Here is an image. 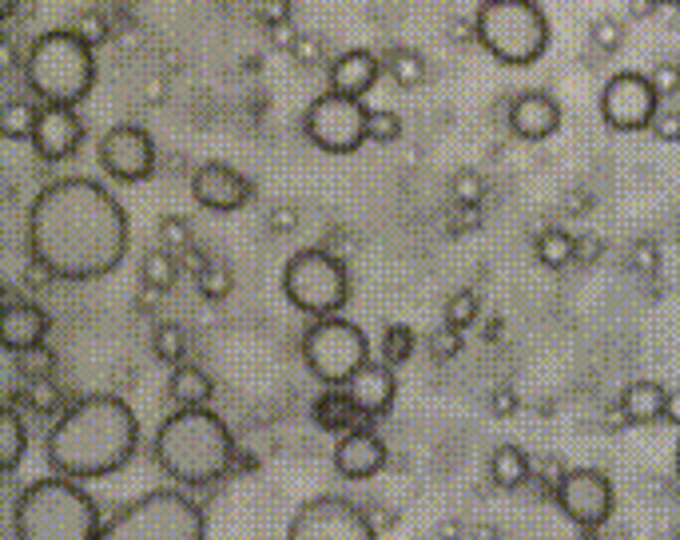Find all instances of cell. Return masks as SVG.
<instances>
[{
	"label": "cell",
	"instance_id": "b9f144b4",
	"mask_svg": "<svg viewBox=\"0 0 680 540\" xmlns=\"http://www.w3.org/2000/svg\"><path fill=\"white\" fill-rule=\"evenodd\" d=\"M649 80H652V87H657V96L661 100L677 96L680 92V64H657L649 72Z\"/></svg>",
	"mask_w": 680,
	"mask_h": 540
},
{
	"label": "cell",
	"instance_id": "60d3db41",
	"mask_svg": "<svg viewBox=\"0 0 680 540\" xmlns=\"http://www.w3.org/2000/svg\"><path fill=\"white\" fill-rule=\"evenodd\" d=\"M649 132L661 139V144H680V112L677 107H661L657 116H652Z\"/></svg>",
	"mask_w": 680,
	"mask_h": 540
},
{
	"label": "cell",
	"instance_id": "f35d334b",
	"mask_svg": "<svg viewBox=\"0 0 680 540\" xmlns=\"http://www.w3.org/2000/svg\"><path fill=\"white\" fill-rule=\"evenodd\" d=\"M17 366H20V374H24V382H29V377H52L56 354H52L49 346H32V350H24V354H17Z\"/></svg>",
	"mask_w": 680,
	"mask_h": 540
},
{
	"label": "cell",
	"instance_id": "ffe728a7",
	"mask_svg": "<svg viewBox=\"0 0 680 540\" xmlns=\"http://www.w3.org/2000/svg\"><path fill=\"white\" fill-rule=\"evenodd\" d=\"M509 127H514L517 139L542 144V139H549L561 127V104L549 92H522L509 104Z\"/></svg>",
	"mask_w": 680,
	"mask_h": 540
},
{
	"label": "cell",
	"instance_id": "d4e9b609",
	"mask_svg": "<svg viewBox=\"0 0 680 540\" xmlns=\"http://www.w3.org/2000/svg\"><path fill=\"white\" fill-rule=\"evenodd\" d=\"M490 472H494V481L502 485V489H522V485L529 481V472H534V461L525 457L522 445H497Z\"/></svg>",
	"mask_w": 680,
	"mask_h": 540
},
{
	"label": "cell",
	"instance_id": "cb8c5ba5",
	"mask_svg": "<svg viewBox=\"0 0 680 540\" xmlns=\"http://www.w3.org/2000/svg\"><path fill=\"white\" fill-rule=\"evenodd\" d=\"M167 397H172L179 409H192V405H207L215 397V382L192 362H179L172 370V382H167Z\"/></svg>",
	"mask_w": 680,
	"mask_h": 540
},
{
	"label": "cell",
	"instance_id": "5b68a950",
	"mask_svg": "<svg viewBox=\"0 0 680 540\" xmlns=\"http://www.w3.org/2000/svg\"><path fill=\"white\" fill-rule=\"evenodd\" d=\"M17 540H96L100 521L96 501L72 477H40L24 485L12 509Z\"/></svg>",
	"mask_w": 680,
	"mask_h": 540
},
{
	"label": "cell",
	"instance_id": "2e32d148",
	"mask_svg": "<svg viewBox=\"0 0 680 540\" xmlns=\"http://www.w3.org/2000/svg\"><path fill=\"white\" fill-rule=\"evenodd\" d=\"M84 144V124L72 107H40L37 132H32V152L44 164H64Z\"/></svg>",
	"mask_w": 680,
	"mask_h": 540
},
{
	"label": "cell",
	"instance_id": "44dd1931",
	"mask_svg": "<svg viewBox=\"0 0 680 540\" xmlns=\"http://www.w3.org/2000/svg\"><path fill=\"white\" fill-rule=\"evenodd\" d=\"M379 76H382V60L367 49L342 52V56L331 64V72H327L331 92H342V96H354V100L367 96L370 87L379 84Z\"/></svg>",
	"mask_w": 680,
	"mask_h": 540
},
{
	"label": "cell",
	"instance_id": "816d5d0a",
	"mask_svg": "<svg viewBox=\"0 0 680 540\" xmlns=\"http://www.w3.org/2000/svg\"><path fill=\"white\" fill-rule=\"evenodd\" d=\"M632 262H641V267H657V251H652L649 242H641V247H637V251H632Z\"/></svg>",
	"mask_w": 680,
	"mask_h": 540
},
{
	"label": "cell",
	"instance_id": "ab89813d",
	"mask_svg": "<svg viewBox=\"0 0 680 540\" xmlns=\"http://www.w3.org/2000/svg\"><path fill=\"white\" fill-rule=\"evenodd\" d=\"M450 191H454L457 207H477L482 195H486V184H482V175H474V172H457Z\"/></svg>",
	"mask_w": 680,
	"mask_h": 540
},
{
	"label": "cell",
	"instance_id": "3957f363",
	"mask_svg": "<svg viewBox=\"0 0 680 540\" xmlns=\"http://www.w3.org/2000/svg\"><path fill=\"white\" fill-rule=\"evenodd\" d=\"M156 465L172 477V481L199 489V485L224 481L235 469V437L219 414H212L207 405H192V409H175L164 417L156 429Z\"/></svg>",
	"mask_w": 680,
	"mask_h": 540
},
{
	"label": "cell",
	"instance_id": "277c9868",
	"mask_svg": "<svg viewBox=\"0 0 680 540\" xmlns=\"http://www.w3.org/2000/svg\"><path fill=\"white\" fill-rule=\"evenodd\" d=\"M20 72L44 107H76L96 87V52L84 32L52 29L29 44Z\"/></svg>",
	"mask_w": 680,
	"mask_h": 540
},
{
	"label": "cell",
	"instance_id": "74e56055",
	"mask_svg": "<svg viewBox=\"0 0 680 540\" xmlns=\"http://www.w3.org/2000/svg\"><path fill=\"white\" fill-rule=\"evenodd\" d=\"M589 44H594L597 52H605V56H612V52H621L625 29L612 17H597L594 24H589Z\"/></svg>",
	"mask_w": 680,
	"mask_h": 540
},
{
	"label": "cell",
	"instance_id": "1f68e13d",
	"mask_svg": "<svg viewBox=\"0 0 680 540\" xmlns=\"http://www.w3.org/2000/svg\"><path fill=\"white\" fill-rule=\"evenodd\" d=\"M414 346H419V338H414V326H406V322H394V326L382 330V357H387V366L410 362Z\"/></svg>",
	"mask_w": 680,
	"mask_h": 540
},
{
	"label": "cell",
	"instance_id": "f1b7e54d",
	"mask_svg": "<svg viewBox=\"0 0 680 540\" xmlns=\"http://www.w3.org/2000/svg\"><path fill=\"white\" fill-rule=\"evenodd\" d=\"M140 274H144V287L147 290H172L175 279H179V259L172 251H147L144 262H140Z\"/></svg>",
	"mask_w": 680,
	"mask_h": 540
},
{
	"label": "cell",
	"instance_id": "db71d44e",
	"mask_svg": "<svg viewBox=\"0 0 680 540\" xmlns=\"http://www.w3.org/2000/svg\"><path fill=\"white\" fill-rule=\"evenodd\" d=\"M4 64H17V52H12V44H9V40H4Z\"/></svg>",
	"mask_w": 680,
	"mask_h": 540
},
{
	"label": "cell",
	"instance_id": "4fadbf2b",
	"mask_svg": "<svg viewBox=\"0 0 680 540\" xmlns=\"http://www.w3.org/2000/svg\"><path fill=\"white\" fill-rule=\"evenodd\" d=\"M557 505L577 529L601 532L612 517V481L601 469H565L561 485H557Z\"/></svg>",
	"mask_w": 680,
	"mask_h": 540
},
{
	"label": "cell",
	"instance_id": "7bdbcfd3",
	"mask_svg": "<svg viewBox=\"0 0 680 540\" xmlns=\"http://www.w3.org/2000/svg\"><path fill=\"white\" fill-rule=\"evenodd\" d=\"M457 350H462V330H454V326H442L434 338H430V354H434L437 362H442V357H454Z\"/></svg>",
	"mask_w": 680,
	"mask_h": 540
},
{
	"label": "cell",
	"instance_id": "ac0fdd59",
	"mask_svg": "<svg viewBox=\"0 0 680 540\" xmlns=\"http://www.w3.org/2000/svg\"><path fill=\"white\" fill-rule=\"evenodd\" d=\"M342 390L350 394L354 409H359L362 417H370V422L387 417L390 409H394V397H399V382H394V370L382 366V362H367V366H362L359 374L350 377V382H347Z\"/></svg>",
	"mask_w": 680,
	"mask_h": 540
},
{
	"label": "cell",
	"instance_id": "484cf974",
	"mask_svg": "<svg viewBox=\"0 0 680 540\" xmlns=\"http://www.w3.org/2000/svg\"><path fill=\"white\" fill-rule=\"evenodd\" d=\"M24 445H29V434H24L17 405H4V414H0V469H17L20 457H24Z\"/></svg>",
	"mask_w": 680,
	"mask_h": 540
},
{
	"label": "cell",
	"instance_id": "f546056e",
	"mask_svg": "<svg viewBox=\"0 0 680 540\" xmlns=\"http://www.w3.org/2000/svg\"><path fill=\"white\" fill-rule=\"evenodd\" d=\"M37 120H40V107H32L29 100H9L4 112H0V135H9V139H32Z\"/></svg>",
	"mask_w": 680,
	"mask_h": 540
},
{
	"label": "cell",
	"instance_id": "836d02e7",
	"mask_svg": "<svg viewBox=\"0 0 680 540\" xmlns=\"http://www.w3.org/2000/svg\"><path fill=\"white\" fill-rule=\"evenodd\" d=\"M402 135V120L399 112H387V107H370V120H367V139L370 144H399Z\"/></svg>",
	"mask_w": 680,
	"mask_h": 540
},
{
	"label": "cell",
	"instance_id": "30bf717a",
	"mask_svg": "<svg viewBox=\"0 0 680 540\" xmlns=\"http://www.w3.org/2000/svg\"><path fill=\"white\" fill-rule=\"evenodd\" d=\"M367 120L370 107L354 96H342V92H322L319 100H311L307 116H302V132L319 152L327 155H350L359 152L367 139Z\"/></svg>",
	"mask_w": 680,
	"mask_h": 540
},
{
	"label": "cell",
	"instance_id": "7c38bea8",
	"mask_svg": "<svg viewBox=\"0 0 680 540\" xmlns=\"http://www.w3.org/2000/svg\"><path fill=\"white\" fill-rule=\"evenodd\" d=\"M661 112V96L641 72H617L601 87V120L612 132H649L652 116Z\"/></svg>",
	"mask_w": 680,
	"mask_h": 540
},
{
	"label": "cell",
	"instance_id": "f907efd6",
	"mask_svg": "<svg viewBox=\"0 0 680 540\" xmlns=\"http://www.w3.org/2000/svg\"><path fill=\"white\" fill-rule=\"evenodd\" d=\"M271 40H275V44H282V49H287V52H291V49H295V40H299V37H295V29H291V20H287V24H275V29H271Z\"/></svg>",
	"mask_w": 680,
	"mask_h": 540
},
{
	"label": "cell",
	"instance_id": "11a10c76",
	"mask_svg": "<svg viewBox=\"0 0 680 540\" xmlns=\"http://www.w3.org/2000/svg\"><path fill=\"white\" fill-rule=\"evenodd\" d=\"M17 12V0H4V17H12Z\"/></svg>",
	"mask_w": 680,
	"mask_h": 540
},
{
	"label": "cell",
	"instance_id": "8fae6325",
	"mask_svg": "<svg viewBox=\"0 0 680 540\" xmlns=\"http://www.w3.org/2000/svg\"><path fill=\"white\" fill-rule=\"evenodd\" d=\"M287 540H379V532L354 501L319 492L295 509Z\"/></svg>",
	"mask_w": 680,
	"mask_h": 540
},
{
	"label": "cell",
	"instance_id": "8d00e7d4",
	"mask_svg": "<svg viewBox=\"0 0 680 540\" xmlns=\"http://www.w3.org/2000/svg\"><path fill=\"white\" fill-rule=\"evenodd\" d=\"M195 287H199V294H204L207 302H224L235 290V274L227 267H219V262H212V267L195 279Z\"/></svg>",
	"mask_w": 680,
	"mask_h": 540
},
{
	"label": "cell",
	"instance_id": "ee69618b",
	"mask_svg": "<svg viewBox=\"0 0 680 540\" xmlns=\"http://www.w3.org/2000/svg\"><path fill=\"white\" fill-rule=\"evenodd\" d=\"M291 56H295V64L315 68V64L322 60V44H319V40H311V37H299V40H295Z\"/></svg>",
	"mask_w": 680,
	"mask_h": 540
},
{
	"label": "cell",
	"instance_id": "603a6c76",
	"mask_svg": "<svg viewBox=\"0 0 680 540\" xmlns=\"http://www.w3.org/2000/svg\"><path fill=\"white\" fill-rule=\"evenodd\" d=\"M664 405H669V390L661 382H629L621 394V414L632 425H652L664 417Z\"/></svg>",
	"mask_w": 680,
	"mask_h": 540
},
{
	"label": "cell",
	"instance_id": "e575fe53",
	"mask_svg": "<svg viewBox=\"0 0 680 540\" xmlns=\"http://www.w3.org/2000/svg\"><path fill=\"white\" fill-rule=\"evenodd\" d=\"M477 314H482V299H477L474 290H457V294L446 299V326L466 330L470 322H477Z\"/></svg>",
	"mask_w": 680,
	"mask_h": 540
},
{
	"label": "cell",
	"instance_id": "9f6ffc18",
	"mask_svg": "<svg viewBox=\"0 0 680 540\" xmlns=\"http://www.w3.org/2000/svg\"><path fill=\"white\" fill-rule=\"evenodd\" d=\"M657 4H669V9H680V0H657Z\"/></svg>",
	"mask_w": 680,
	"mask_h": 540
},
{
	"label": "cell",
	"instance_id": "7402d4cb",
	"mask_svg": "<svg viewBox=\"0 0 680 540\" xmlns=\"http://www.w3.org/2000/svg\"><path fill=\"white\" fill-rule=\"evenodd\" d=\"M311 422L319 425L322 434H350V429H359V425H370V417H362L350 402V394L342 386H327L311 405Z\"/></svg>",
	"mask_w": 680,
	"mask_h": 540
},
{
	"label": "cell",
	"instance_id": "4dcf8cb0",
	"mask_svg": "<svg viewBox=\"0 0 680 540\" xmlns=\"http://www.w3.org/2000/svg\"><path fill=\"white\" fill-rule=\"evenodd\" d=\"M152 354H156L159 362H167V366H179L184 354H187L184 326H175V322H159V326L152 330Z\"/></svg>",
	"mask_w": 680,
	"mask_h": 540
},
{
	"label": "cell",
	"instance_id": "6f0895ef",
	"mask_svg": "<svg viewBox=\"0 0 680 540\" xmlns=\"http://www.w3.org/2000/svg\"><path fill=\"white\" fill-rule=\"evenodd\" d=\"M677 477H680V442H677Z\"/></svg>",
	"mask_w": 680,
	"mask_h": 540
},
{
	"label": "cell",
	"instance_id": "d6a6232c",
	"mask_svg": "<svg viewBox=\"0 0 680 540\" xmlns=\"http://www.w3.org/2000/svg\"><path fill=\"white\" fill-rule=\"evenodd\" d=\"M24 402H29L32 414H56V409H64V394H60V386L52 377H29Z\"/></svg>",
	"mask_w": 680,
	"mask_h": 540
},
{
	"label": "cell",
	"instance_id": "8992f818",
	"mask_svg": "<svg viewBox=\"0 0 680 540\" xmlns=\"http://www.w3.org/2000/svg\"><path fill=\"white\" fill-rule=\"evenodd\" d=\"M474 40L497 64L529 68L549 49V17L537 0H482L474 12Z\"/></svg>",
	"mask_w": 680,
	"mask_h": 540
},
{
	"label": "cell",
	"instance_id": "9c48e42d",
	"mask_svg": "<svg viewBox=\"0 0 680 540\" xmlns=\"http://www.w3.org/2000/svg\"><path fill=\"white\" fill-rule=\"evenodd\" d=\"M302 362L322 386H347L370 362V342L359 322L342 319V314L315 319L302 334Z\"/></svg>",
	"mask_w": 680,
	"mask_h": 540
},
{
	"label": "cell",
	"instance_id": "d6986e66",
	"mask_svg": "<svg viewBox=\"0 0 680 540\" xmlns=\"http://www.w3.org/2000/svg\"><path fill=\"white\" fill-rule=\"evenodd\" d=\"M44 338H49V314L32 302H20V299H4V310H0V342L9 354H24L32 346H44Z\"/></svg>",
	"mask_w": 680,
	"mask_h": 540
},
{
	"label": "cell",
	"instance_id": "5bb4252c",
	"mask_svg": "<svg viewBox=\"0 0 680 540\" xmlns=\"http://www.w3.org/2000/svg\"><path fill=\"white\" fill-rule=\"evenodd\" d=\"M100 167L120 184H144L156 175V139L136 124H120L100 139Z\"/></svg>",
	"mask_w": 680,
	"mask_h": 540
},
{
	"label": "cell",
	"instance_id": "c3c4849f",
	"mask_svg": "<svg viewBox=\"0 0 680 540\" xmlns=\"http://www.w3.org/2000/svg\"><path fill=\"white\" fill-rule=\"evenodd\" d=\"M514 409H517V394H514V390H497V394H494V414L497 417H509Z\"/></svg>",
	"mask_w": 680,
	"mask_h": 540
},
{
	"label": "cell",
	"instance_id": "7dc6e473",
	"mask_svg": "<svg viewBox=\"0 0 680 540\" xmlns=\"http://www.w3.org/2000/svg\"><path fill=\"white\" fill-rule=\"evenodd\" d=\"M597 255H601V242H597L594 235H581V239H577V262L589 267V262H597Z\"/></svg>",
	"mask_w": 680,
	"mask_h": 540
},
{
	"label": "cell",
	"instance_id": "7a4b0ae2",
	"mask_svg": "<svg viewBox=\"0 0 680 540\" xmlns=\"http://www.w3.org/2000/svg\"><path fill=\"white\" fill-rule=\"evenodd\" d=\"M140 445V422L136 409L116 394H92L80 397L56 417L49 429L44 454L60 477L72 481H96L107 472L124 469L136 457Z\"/></svg>",
	"mask_w": 680,
	"mask_h": 540
},
{
	"label": "cell",
	"instance_id": "6da1fadb",
	"mask_svg": "<svg viewBox=\"0 0 680 540\" xmlns=\"http://www.w3.org/2000/svg\"><path fill=\"white\" fill-rule=\"evenodd\" d=\"M132 222L96 179H56L29 207V255L64 282L104 279L124 262Z\"/></svg>",
	"mask_w": 680,
	"mask_h": 540
},
{
	"label": "cell",
	"instance_id": "bcb514c9",
	"mask_svg": "<svg viewBox=\"0 0 680 540\" xmlns=\"http://www.w3.org/2000/svg\"><path fill=\"white\" fill-rule=\"evenodd\" d=\"M175 259H179V270H192L195 279H199V274H204V270L212 267V259H207V255L199 251L195 242H192V247H187V251H179V255H175Z\"/></svg>",
	"mask_w": 680,
	"mask_h": 540
},
{
	"label": "cell",
	"instance_id": "f5cc1de1",
	"mask_svg": "<svg viewBox=\"0 0 680 540\" xmlns=\"http://www.w3.org/2000/svg\"><path fill=\"white\" fill-rule=\"evenodd\" d=\"M664 417L672 425H680V390H669V405H664Z\"/></svg>",
	"mask_w": 680,
	"mask_h": 540
},
{
	"label": "cell",
	"instance_id": "ba28073f",
	"mask_svg": "<svg viewBox=\"0 0 680 540\" xmlns=\"http://www.w3.org/2000/svg\"><path fill=\"white\" fill-rule=\"evenodd\" d=\"M282 294L295 310L311 319H334L350 302V270L331 251L311 247L287 259L282 267Z\"/></svg>",
	"mask_w": 680,
	"mask_h": 540
},
{
	"label": "cell",
	"instance_id": "f6af8a7d",
	"mask_svg": "<svg viewBox=\"0 0 680 540\" xmlns=\"http://www.w3.org/2000/svg\"><path fill=\"white\" fill-rule=\"evenodd\" d=\"M259 17H262V24H287L291 20V0H262L259 4Z\"/></svg>",
	"mask_w": 680,
	"mask_h": 540
},
{
	"label": "cell",
	"instance_id": "681fc988",
	"mask_svg": "<svg viewBox=\"0 0 680 540\" xmlns=\"http://www.w3.org/2000/svg\"><path fill=\"white\" fill-rule=\"evenodd\" d=\"M271 227L275 231H295V227H299V215H295L291 207H279V211L271 215Z\"/></svg>",
	"mask_w": 680,
	"mask_h": 540
},
{
	"label": "cell",
	"instance_id": "52a82bcc",
	"mask_svg": "<svg viewBox=\"0 0 680 540\" xmlns=\"http://www.w3.org/2000/svg\"><path fill=\"white\" fill-rule=\"evenodd\" d=\"M96 540H207V517L187 492L156 489L120 509Z\"/></svg>",
	"mask_w": 680,
	"mask_h": 540
},
{
	"label": "cell",
	"instance_id": "9a60e30c",
	"mask_svg": "<svg viewBox=\"0 0 680 540\" xmlns=\"http://www.w3.org/2000/svg\"><path fill=\"white\" fill-rule=\"evenodd\" d=\"M192 199L207 211H239L255 199V184L231 164H204L192 175Z\"/></svg>",
	"mask_w": 680,
	"mask_h": 540
},
{
	"label": "cell",
	"instance_id": "e0dca14e",
	"mask_svg": "<svg viewBox=\"0 0 680 540\" xmlns=\"http://www.w3.org/2000/svg\"><path fill=\"white\" fill-rule=\"evenodd\" d=\"M387 457V442L374 434V425H359V429L342 434L334 445V469L350 481H370L374 472H382Z\"/></svg>",
	"mask_w": 680,
	"mask_h": 540
},
{
	"label": "cell",
	"instance_id": "83f0119b",
	"mask_svg": "<svg viewBox=\"0 0 680 540\" xmlns=\"http://www.w3.org/2000/svg\"><path fill=\"white\" fill-rule=\"evenodd\" d=\"M382 68H387L390 80L399 87H419L422 80H426V60L414 49H390L387 56H382Z\"/></svg>",
	"mask_w": 680,
	"mask_h": 540
},
{
	"label": "cell",
	"instance_id": "4316f807",
	"mask_svg": "<svg viewBox=\"0 0 680 540\" xmlns=\"http://www.w3.org/2000/svg\"><path fill=\"white\" fill-rule=\"evenodd\" d=\"M534 255H537V262H545L549 270H565L569 262H577V239L557 231V227H549V231L537 235Z\"/></svg>",
	"mask_w": 680,
	"mask_h": 540
},
{
	"label": "cell",
	"instance_id": "d590c367",
	"mask_svg": "<svg viewBox=\"0 0 680 540\" xmlns=\"http://www.w3.org/2000/svg\"><path fill=\"white\" fill-rule=\"evenodd\" d=\"M156 235H159V247L164 251H172V255H179V251H187L192 247V222L184 219V215H164L159 219V227H156Z\"/></svg>",
	"mask_w": 680,
	"mask_h": 540
}]
</instances>
